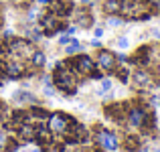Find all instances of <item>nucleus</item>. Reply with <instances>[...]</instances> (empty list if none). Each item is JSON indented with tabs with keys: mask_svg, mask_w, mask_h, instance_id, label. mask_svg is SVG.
I'll return each instance as SVG.
<instances>
[{
	"mask_svg": "<svg viewBox=\"0 0 160 152\" xmlns=\"http://www.w3.org/2000/svg\"><path fill=\"white\" fill-rule=\"evenodd\" d=\"M156 79H158V81H160V65L156 67Z\"/></svg>",
	"mask_w": 160,
	"mask_h": 152,
	"instance_id": "31",
	"label": "nucleus"
},
{
	"mask_svg": "<svg viewBox=\"0 0 160 152\" xmlns=\"http://www.w3.org/2000/svg\"><path fill=\"white\" fill-rule=\"evenodd\" d=\"M120 14L126 20H148L152 16L146 0H122Z\"/></svg>",
	"mask_w": 160,
	"mask_h": 152,
	"instance_id": "2",
	"label": "nucleus"
},
{
	"mask_svg": "<svg viewBox=\"0 0 160 152\" xmlns=\"http://www.w3.org/2000/svg\"><path fill=\"white\" fill-rule=\"evenodd\" d=\"M130 79H132L134 89H138V91H144V89L154 87V77L148 73V69H146V67H138V69L130 75Z\"/></svg>",
	"mask_w": 160,
	"mask_h": 152,
	"instance_id": "6",
	"label": "nucleus"
},
{
	"mask_svg": "<svg viewBox=\"0 0 160 152\" xmlns=\"http://www.w3.org/2000/svg\"><path fill=\"white\" fill-rule=\"evenodd\" d=\"M28 63H31V67L32 69H43L45 65H47V53L45 51H41V49H35L32 51V55L28 57Z\"/></svg>",
	"mask_w": 160,
	"mask_h": 152,
	"instance_id": "12",
	"label": "nucleus"
},
{
	"mask_svg": "<svg viewBox=\"0 0 160 152\" xmlns=\"http://www.w3.org/2000/svg\"><path fill=\"white\" fill-rule=\"evenodd\" d=\"M6 144H8L6 132H0V150H2V152H4V148H6Z\"/></svg>",
	"mask_w": 160,
	"mask_h": 152,
	"instance_id": "25",
	"label": "nucleus"
},
{
	"mask_svg": "<svg viewBox=\"0 0 160 152\" xmlns=\"http://www.w3.org/2000/svg\"><path fill=\"white\" fill-rule=\"evenodd\" d=\"M140 146H142V142H140L138 136H126V140H124V150L126 152H138Z\"/></svg>",
	"mask_w": 160,
	"mask_h": 152,
	"instance_id": "16",
	"label": "nucleus"
},
{
	"mask_svg": "<svg viewBox=\"0 0 160 152\" xmlns=\"http://www.w3.org/2000/svg\"><path fill=\"white\" fill-rule=\"evenodd\" d=\"M106 24H108V27H120V24H124V18H118V16H108Z\"/></svg>",
	"mask_w": 160,
	"mask_h": 152,
	"instance_id": "22",
	"label": "nucleus"
},
{
	"mask_svg": "<svg viewBox=\"0 0 160 152\" xmlns=\"http://www.w3.org/2000/svg\"><path fill=\"white\" fill-rule=\"evenodd\" d=\"M53 85L57 87L61 94L65 95H73L79 87V77L73 73L67 61H59L55 63V73H53Z\"/></svg>",
	"mask_w": 160,
	"mask_h": 152,
	"instance_id": "1",
	"label": "nucleus"
},
{
	"mask_svg": "<svg viewBox=\"0 0 160 152\" xmlns=\"http://www.w3.org/2000/svg\"><path fill=\"white\" fill-rule=\"evenodd\" d=\"M113 75H116V77H120L122 83H130V75H132V73H130V69L124 65V63H122V65H118L116 69H113Z\"/></svg>",
	"mask_w": 160,
	"mask_h": 152,
	"instance_id": "18",
	"label": "nucleus"
},
{
	"mask_svg": "<svg viewBox=\"0 0 160 152\" xmlns=\"http://www.w3.org/2000/svg\"><path fill=\"white\" fill-rule=\"evenodd\" d=\"M95 142H98L99 148L103 150H118V146H120V142H118V136L113 132H109V130L102 128V126H95Z\"/></svg>",
	"mask_w": 160,
	"mask_h": 152,
	"instance_id": "4",
	"label": "nucleus"
},
{
	"mask_svg": "<svg viewBox=\"0 0 160 152\" xmlns=\"http://www.w3.org/2000/svg\"><path fill=\"white\" fill-rule=\"evenodd\" d=\"M73 2L71 0H49L47 4V12H51V14L59 16V18L67 20L71 14H73Z\"/></svg>",
	"mask_w": 160,
	"mask_h": 152,
	"instance_id": "7",
	"label": "nucleus"
},
{
	"mask_svg": "<svg viewBox=\"0 0 160 152\" xmlns=\"http://www.w3.org/2000/svg\"><path fill=\"white\" fill-rule=\"evenodd\" d=\"M73 16H75V23L77 24V28H91L95 23L93 18V12L89 10V6H79V8H73Z\"/></svg>",
	"mask_w": 160,
	"mask_h": 152,
	"instance_id": "10",
	"label": "nucleus"
},
{
	"mask_svg": "<svg viewBox=\"0 0 160 152\" xmlns=\"http://www.w3.org/2000/svg\"><path fill=\"white\" fill-rule=\"evenodd\" d=\"M28 116H31V120H37V122H45V120H49V109H45V108H41V105H37V104H32L31 108H28Z\"/></svg>",
	"mask_w": 160,
	"mask_h": 152,
	"instance_id": "13",
	"label": "nucleus"
},
{
	"mask_svg": "<svg viewBox=\"0 0 160 152\" xmlns=\"http://www.w3.org/2000/svg\"><path fill=\"white\" fill-rule=\"evenodd\" d=\"M122 0H103V12L108 16H120Z\"/></svg>",
	"mask_w": 160,
	"mask_h": 152,
	"instance_id": "14",
	"label": "nucleus"
},
{
	"mask_svg": "<svg viewBox=\"0 0 160 152\" xmlns=\"http://www.w3.org/2000/svg\"><path fill=\"white\" fill-rule=\"evenodd\" d=\"M95 0H81V6H93Z\"/></svg>",
	"mask_w": 160,
	"mask_h": 152,
	"instance_id": "30",
	"label": "nucleus"
},
{
	"mask_svg": "<svg viewBox=\"0 0 160 152\" xmlns=\"http://www.w3.org/2000/svg\"><path fill=\"white\" fill-rule=\"evenodd\" d=\"M45 152H65V148H63V146H59V144H47V150Z\"/></svg>",
	"mask_w": 160,
	"mask_h": 152,
	"instance_id": "24",
	"label": "nucleus"
},
{
	"mask_svg": "<svg viewBox=\"0 0 160 152\" xmlns=\"http://www.w3.org/2000/svg\"><path fill=\"white\" fill-rule=\"evenodd\" d=\"M150 37H154L156 41H160V28H152V31H150Z\"/></svg>",
	"mask_w": 160,
	"mask_h": 152,
	"instance_id": "28",
	"label": "nucleus"
},
{
	"mask_svg": "<svg viewBox=\"0 0 160 152\" xmlns=\"http://www.w3.org/2000/svg\"><path fill=\"white\" fill-rule=\"evenodd\" d=\"M113 89V83H112V79H108V77H103L102 79V87H99L95 94L98 95H103V94H108V91H112Z\"/></svg>",
	"mask_w": 160,
	"mask_h": 152,
	"instance_id": "19",
	"label": "nucleus"
},
{
	"mask_svg": "<svg viewBox=\"0 0 160 152\" xmlns=\"http://www.w3.org/2000/svg\"><path fill=\"white\" fill-rule=\"evenodd\" d=\"M69 41H71V37L67 35V33H65V35H61V37H59V45H67Z\"/></svg>",
	"mask_w": 160,
	"mask_h": 152,
	"instance_id": "27",
	"label": "nucleus"
},
{
	"mask_svg": "<svg viewBox=\"0 0 160 152\" xmlns=\"http://www.w3.org/2000/svg\"><path fill=\"white\" fill-rule=\"evenodd\" d=\"M71 124H73V118L67 116L65 112H53L49 116V130L53 134H65Z\"/></svg>",
	"mask_w": 160,
	"mask_h": 152,
	"instance_id": "5",
	"label": "nucleus"
},
{
	"mask_svg": "<svg viewBox=\"0 0 160 152\" xmlns=\"http://www.w3.org/2000/svg\"><path fill=\"white\" fill-rule=\"evenodd\" d=\"M2 85H4V81H2V79H0V87H2Z\"/></svg>",
	"mask_w": 160,
	"mask_h": 152,
	"instance_id": "36",
	"label": "nucleus"
},
{
	"mask_svg": "<svg viewBox=\"0 0 160 152\" xmlns=\"http://www.w3.org/2000/svg\"><path fill=\"white\" fill-rule=\"evenodd\" d=\"M0 28H2V14H0Z\"/></svg>",
	"mask_w": 160,
	"mask_h": 152,
	"instance_id": "35",
	"label": "nucleus"
},
{
	"mask_svg": "<svg viewBox=\"0 0 160 152\" xmlns=\"http://www.w3.org/2000/svg\"><path fill=\"white\" fill-rule=\"evenodd\" d=\"M55 91H57L55 85H43V95H47V98H53Z\"/></svg>",
	"mask_w": 160,
	"mask_h": 152,
	"instance_id": "23",
	"label": "nucleus"
},
{
	"mask_svg": "<svg viewBox=\"0 0 160 152\" xmlns=\"http://www.w3.org/2000/svg\"><path fill=\"white\" fill-rule=\"evenodd\" d=\"M16 134H18V140L20 142H35L37 124H32V122H24V124L16 130Z\"/></svg>",
	"mask_w": 160,
	"mask_h": 152,
	"instance_id": "11",
	"label": "nucleus"
},
{
	"mask_svg": "<svg viewBox=\"0 0 160 152\" xmlns=\"http://www.w3.org/2000/svg\"><path fill=\"white\" fill-rule=\"evenodd\" d=\"M67 65L73 69V73L77 75V77H89V75L93 73V69L98 67L93 59L85 53H79V55H75V57L67 59Z\"/></svg>",
	"mask_w": 160,
	"mask_h": 152,
	"instance_id": "3",
	"label": "nucleus"
},
{
	"mask_svg": "<svg viewBox=\"0 0 160 152\" xmlns=\"http://www.w3.org/2000/svg\"><path fill=\"white\" fill-rule=\"evenodd\" d=\"M152 14H160V0H146Z\"/></svg>",
	"mask_w": 160,
	"mask_h": 152,
	"instance_id": "21",
	"label": "nucleus"
},
{
	"mask_svg": "<svg viewBox=\"0 0 160 152\" xmlns=\"http://www.w3.org/2000/svg\"><path fill=\"white\" fill-rule=\"evenodd\" d=\"M116 47L122 49V51H126L130 47V39H128V37H118V39H116Z\"/></svg>",
	"mask_w": 160,
	"mask_h": 152,
	"instance_id": "20",
	"label": "nucleus"
},
{
	"mask_svg": "<svg viewBox=\"0 0 160 152\" xmlns=\"http://www.w3.org/2000/svg\"><path fill=\"white\" fill-rule=\"evenodd\" d=\"M89 152H102V148H99V146H95V148H91Z\"/></svg>",
	"mask_w": 160,
	"mask_h": 152,
	"instance_id": "32",
	"label": "nucleus"
},
{
	"mask_svg": "<svg viewBox=\"0 0 160 152\" xmlns=\"http://www.w3.org/2000/svg\"><path fill=\"white\" fill-rule=\"evenodd\" d=\"M128 108L130 104L126 101H113L106 108V118L116 124H126V116H128Z\"/></svg>",
	"mask_w": 160,
	"mask_h": 152,
	"instance_id": "8",
	"label": "nucleus"
},
{
	"mask_svg": "<svg viewBox=\"0 0 160 152\" xmlns=\"http://www.w3.org/2000/svg\"><path fill=\"white\" fill-rule=\"evenodd\" d=\"M37 2H39V4H45V6H47V4H49V0H37Z\"/></svg>",
	"mask_w": 160,
	"mask_h": 152,
	"instance_id": "33",
	"label": "nucleus"
},
{
	"mask_svg": "<svg viewBox=\"0 0 160 152\" xmlns=\"http://www.w3.org/2000/svg\"><path fill=\"white\" fill-rule=\"evenodd\" d=\"M103 33H106V31H103L102 27H95V28H93V37H95V39H102Z\"/></svg>",
	"mask_w": 160,
	"mask_h": 152,
	"instance_id": "26",
	"label": "nucleus"
},
{
	"mask_svg": "<svg viewBox=\"0 0 160 152\" xmlns=\"http://www.w3.org/2000/svg\"><path fill=\"white\" fill-rule=\"evenodd\" d=\"M95 65H98L102 71L113 73V69L118 67L116 53H112V51H108V49H99L98 51V57H95Z\"/></svg>",
	"mask_w": 160,
	"mask_h": 152,
	"instance_id": "9",
	"label": "nucleus"
},
{
	"mask_svg": "<svg viewBox=\"0 0 160 152\" xmlns=\"http://www.w3.org/2000/svg\"><path fill=\"white\" fill-rule=\"evenodd\" d=\"M83 51V45L79 43V41H69V43L65 45V55L67 57H75V55H79Z\"/></svg>",
	"mask_w": 160,
	"mask_h": 152,
	"instance_id": "17",
	"label": "nucleus"
},
{
	"mask_svg": "<svg viewBox=\"0 0 160 152\" xmlns=\"http://www.w3.org/2000/svg\"><path fill=\"white\" fill-rule=\"evenodd\" d=\"M148 61L150 65H160V43H154V45H148Z\"/></svg>",
	"mask_w": 160,
	"mask_h": 152,
	"instance_id": "15",
	"label": "nucleus"
},
{
	"mask_svg": "<svg viewBox=\"0 0 160 152\" xmlns=\"http://www.w3.org/2000/svg\"><path fill=\"white\" fill-rule=\"evenodd\" d=\"M28 152H41L39 148H32V150H28Z\"/></svg>",
	"mask_w": 160,
	"mask_h": 152,
	"instance_id": "34",
	"label": "nucleus"
},
{
	"mask_svg": "<svg viewBox=\"0 0 160 152\" xmlns=\"http://www.w3.org/2000/svg\"><path fill=\"white\" fill-rule=\"evenodd\" d=\"M91 47H95V49H102V41H99V39H91Z\"/></svg>",
	"mask_w": 160,
	"mask_h": 152,
	"instance_id": "29",
	"label": "nucleus"
}]
</instances>
